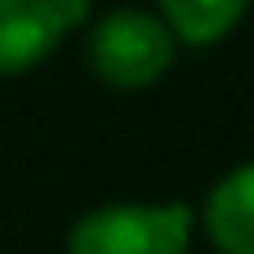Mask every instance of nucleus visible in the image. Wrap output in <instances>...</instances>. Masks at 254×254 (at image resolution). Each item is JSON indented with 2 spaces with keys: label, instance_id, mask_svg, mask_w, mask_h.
I'll return each instance as SVG.
<instances>
[{
  "label": "nucleus",
  "instance_id": "39448f33",
  "mask_svg": "<svg viewBox=\"0 0 254 254\" xmlns=\"http://www.w3.org/2000/svg\"><path fill=\"white\" fill-rule=\"evenodd\" d=\"M246 9H250V0H156V13L174 31V40L196 45V49L232 36L237 22L246 18Z\"/></svg>",
  "mask_w": 254,
  "mask_h": 254
},
{
  "label": "nucleus",
  "instance_id": "f257e3e1",
  "mask_svg": "<svg viewBox=\"0 0 254 254\" xmlns=\"http://www.w3.org/2000/svg\"><path fill=\"white\" fill-rule=\"evenodd\" d=\"M188 201H116L80 214L67 232V254H188Z\"/></svg>",
  "mask_w": 254,
  "mask_h": 254
},
{
  "label": "nucleus",
  "instance_id": "f03ea898",
  "mask_svg": "<svg viewBox=\"0 0 254 254\" xmlns=\"http://www.w3.org/2000/svg\"><path fill=\"white\" fill-rule=\"evenodd\" d=\"M179 40L152 9H112L89 27V67L112 89H147L174 67Z\"/></svg>",
  "mask_w": 254,
  "mask_h": 254
},
{
  "label": "nucleus",
  "instance_id": "20e7f679",
  "mask_svg": "<svg viewBox=\"0 0 254 254\" xmlns=\"http://www.w3.org/2000/svg\"><path fill=\"white\" fill-rule=\"evenodd\" d=\"M201 223L219 254H254V161L228 170L210 188Z\"/></svg>",
  "mask_w": 254,
  "mask_h": 254
},
{
  "label": "nucleus",
  "instance_id": "7ed1b4c3",
  "mask_svg": "<svg viewBox=\"0 0 254 254\" xmlns=\"http://www.w3.org/2000/svg\"><path fill=\"white\" fill-rule=\"evenodd\" d=\"M89 9L94 0H0V76L40 67Z\"/></svg>",
  "mask_w": 254,
  "mask_h": 254
}]
</instances>
